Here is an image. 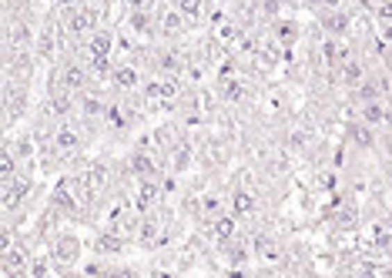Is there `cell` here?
Instances as JSON below:
<instances>
[{"mask_svg":"<svg viewBox=\"0 0 392 278\" xmlns=\"http://www.w3.org/2000/svg\"><path fill=\"white\" fill-rule=\"evenodd\" d=\"M81 255H84V241L77 238L74 231L54 235V241H51V259H54L57 272H71L77 261H81Z\"/></svg>","mask_w":392,"mask_h":278,"instance_id":"6da1fadb","label":"cell"},{"mask_svg":"<svg viewBox=\"0 0 392 278\" xmlns=\"http://www.w3.org/2000/svg\"><path fill=\"white\" fill-rule=\"evenodd\" d=\"M77 185H81V181H74L71 174H64V178H60V181L54 185V191H51V208H57L64 218H77V215H81Z\"/></svg>","mask_w":392,"mask_h":278,"instance_id":"7a4b0ae2","label":"cell"},{"mask_svg":"<svg viewBox=\"0 0 392 278\" xmlns=\"http://www.w3.org/2000/svg\"><path fill=\"white\" fill-rule=\"evenodd\" d=\"M64 31L71 34V38H88L91 31H97V7L88 3V7H67L64 10Z\"/></svg>","mask_w":392,"mask_h":278,"instance_id":"3957f363","label":"cell"},{"mask_svg":"<svg viewBox=\"0 0 392 278\" xmlns=\"http://www.w3.org/2000/svg\"><path fill=\"white\" fill-rule=\"evenodd\" d=\"M128 167H131V174H134L138 181H161V167H158V161L151 158L148 151H134Z\"/></svg>","mask_w":392,"mask_h":278,"instance_id":"277c9868","label":"cell"},{"mask_svg":"<svg viewBox=\"0 0 392 278\" xmlns=\"http://www.w3.org/2000/svg\"><path fill=\"white\" fill-rule=\"evenodd\" d=\"M318 24H322V31H325L329 38H345L352 17H349L345 7H336V10H322V14H318Z\"/></svg>","mask_w":392,"mask_h":278,"instance_id":"5b68a950","label":"cell"},{"mask_svg":"<svg viewBox=\"0 0 392 278\" xmlns=\"http://www.w3.org/2000/svg\"><path fill=\"white\" fill-rule=\"evenodd\" d=\"M145 94H148V97H158V101H174V97L181 94V84H178L174 74L151 77L148 84H145Z\"/></svg>","mask_w":392,"mask_h":278,"instance_id":"8992f818","label":"cell"},{"mask_svg":"<svg viewBox=\"0 0 392 278\" xmlns=\"http://www.w3.org/2000/svg\"><path fill=\"white\" fill-rule=\"evenodd\" d=\"M161 202V181H138V195H134V208L138 215L154 211V204Z\"/></svg>","mask_w":392,"mask_h":278,"instance_id":"52a82bcc","label":"cell"},{"mask_svg":"<svg viewBox=\"0 0 392 278\" xmlns=\"http://www.w3.org/2000/svg\"><path fill=\"white\" fill-rule=\"evenodd\" d=\"M272 38H275V44H279V47H285V51H288V47H295V40L302 38V27L292 17H279L275 24H272Z\"/></svg>","mask_w":392,"mask_h":278,"instance_id":"ba28073f","label":"cell"},{"mask_svg":"<svg viewBox=\"0 0 392 278\" xmlns=\"http://www.w3.org/2000/svg\"><path fill=\"white\" fill-rule=\"evenodd\" d=\"M338 81L345 84V88H359L362 81H369V71H366V64L359 60V57H349V60H342L338 64Z\"/></svg>","mask_w":392,"mask_h":278,"instance_id":"9c48e42d","label":"cell"},{"mask_svg":"<svg viewBox=\"0 0 392 278\" xmlns=\"http://www.w3.org/2000/svg\"><path fill=\"white\" fill-rule=\"evenodd\" d=\"M54 145H57V151H60L64 158H71V154H77V151L84 148V138H81L71 124H60V128L54 131Z\"/></svg>","mask_w":392,"mask_h":278,"instance_id":"30bf717a","label":"cell"},{"mask_svg":"<svg viewBox=\"0 0 392 278\" xmlns=\"http://www.w3.org/2000/svg\"><path fill=\"white\" fill-rule=\"evenodd\" d=\"M345 138L352 141L355 148H375V128L373 124H366L362 117L345 124Z\"/></svg>","mask_w":392,"mask_h":278,"instance_id":"8fae6325","label":"cell"},{"mask_svg":"<svg viewBox=\"0 0 392 278\" xmlns=\"http://www.w3.org/2000/svg\"><path fill=\"white\" fill-rule=\"evenodd\" d=\"M74 108H77V91L64 88V84H57L54 91H51V111H54L57 117H67Z\"/></svg>","mask_w":392,"mask_h":278,"instance_id":"7c38bea8","label":"cell"},{"mask_svg":"<svg viewBox=\"0 0 392 278\" xmlns=\"http://www.w3.org/2000/svg\"><path fill=\"white\" fill-rule=\"evenodd\" d=\"M114 44H117V38H114V31H108V27H97V31H91L88 34V54H114Z\"/></svg>","mask_w":392,"mask_h":278,"instance_id":"4fadbf2b","label":"cell"},{"mask_svg":"<svg viewBox=\"0 0 392 278\" xmlns=\"http://www.w3.org/2000/svg\"><path fill=\"white\" fill-rule=\"evenodd\" d=\"M228 204H231V215H238V218H248V215L259 211V198H255L252 191H245V188H235Z\"/></svg>","mask_w":392,"mask_h":278,"instance_id":"5bb4252c","label":"cell"},{"mask_svg":"<svg viewBox=\"0 0 392 278\" xmlns=\"http://www.w3.org/2000/svg\"><path fill=\"white\" fill-rule=\"evenodd\" d=\"M111 81H114V88H121V91H138L141 88V71L134 64H117Z\"/></svg>","mask_w":392,"mask_h":278,"instance_id":"9a60e30c","label":"cell"},{"mask_svg":"<svg viewBox=\"0 0 392 278\" xmlns=\"http://www.w3.org/2000/svg\"><path fill=\"white\" fill-rule=\"evenodd\" d=\"M238 235V215H218L215 222H211V238L224 245V241H231Z\"/></svg>","mask_w":392,"mask_h":278,"instance_id":"2e32d148","label":"cell"},{"mask_svg":"<svg viewBox=\"0 0 392 278\" xmlns=\"http://www.w3.org/2000/svg\"><path fill=\"white\" fill-rule=\"evenodd\" d=\"M60 84L81 94L84 88H88V67H84V64H64V71H60Z\"/></svg>","mask_w":392,"mask_h":278,"instance_id":"e0dca14e","label":"cell"},{"mask_svg":"<svg viewBox=\"0 0 392 278\" xmlns=\"http://www.w3.org/2000/svg\"><path fill=\"white\" fill-rule=\"evenodd\" d=\"M322 60H325V64H332V67H338L342 60H349L345 44H342L338 38H325V40H322Z\"/></svg>","mask_w":392,"mask_h":278,"instance_id":"ac0fdd59","label":"cell"},{"mask_svg":"<svg viewBox=\"0 0 392 278\" xmlns=\"http://www.w3.org/2000/svg\"><path fill=\"white\" fill-rule=\"evenodd\" d=\"M222 248H224V259L231 261V265H238V268H245V265H248V259L255 255V252H252L248 245H242V241H238V245H235V241H224Z\"/></svg>","mask_w":392,"mask_h":278,"instance_id":"d6986e66","label":"cell"},{"mask_svg":"<svg viewBox=\"0 0 392 278\" xmlns=\"http://www.w3.org/2000/svg\"><path fill=\"white\" fill-rule=\"evenodd\" d=\"M369 245H373L375 252H389L392 248V231H389V224L386 222H379L369 228Z\"/></svg>","mask_w":392,"mask_h":278,"instance_id":"ffe728a7","label":"cell"},{"mask_svg":"<svg viewBox=\"0 0 392 278\" xmlns=\"http://www.w3.org/2000/svg\"><path fill=\"white\" fill-rule=\"evenodd\" d=\"M252 252H255L259 259H279V241L272 238V235H259L255 245H252Z\"/></svg>","mask_w":392,"mask_h":278,"instance_id":"44dd1931","label":"cell"},{"mask_svg":"<svg viewBox=\"0 0 392 278\" xmlns=\"http://www.w3.org/2000/svg\"><path fill=\"white\" fill-rule=\"evenodd\" d=\"M31 44H34L31 24H17V27L10 31V47H31Z\"/></svg>","mask_w":392,"mask_h":278,"instance_id":"7402d4cb","label":"cell"},{"mask_svg":"<svg viewBox=\"0 0 392 278\" xmlns=\"http://www.w3.org/2000/svg\"><path fill=\"white\" fill-rule=\"evenodd\" d=\"M174 7H178L188 20H198L205 14V0H174Z\"/></svg>","mask_w":392,"mask_h":278,"instance_id":"603a6c76","label":"cell"},{"mask_svg":"<svg viewBox=\"0 0 392 278\" xmlns=\"http://www.w3.org/2000/svg\"><path fill=\"white\" fill-rule=\"evenodd\" d=\"M158 67H161V71H165V74H181V57L178 54H171V51H161V54H158Z\"/></svg>","mask_w":392,"mask_h":278,"instance_id":"cb8c5ba5","label":"cell"},{"mask_svg":"<svg viewBox=\"0 0 392 278\" xmlns=\"http://www.w3.org/2000/svg\"><path fill=\"white\" fill-rule=\"evenodd\" d=\"M38 57L40 60H51L54 57V38H51V31H44L38 38Z\"/></svg>","mask_w":392,"mask_h":278,"instance_id":"d4e9b609","label":"cell"},{"mask_svg":"<svg viewBox=\"0 0 392 278\" xmlns=\"http://www.w3.org/2000/svg\"><path fill=\"white\" fill-rule=\"evenodd\" d=\"M202 211H205V215H211V218H218V215H222V198L205 195V198H202Z\"/></svg>","mask_w":392,"mask_h":278,"instance_id":"484cf974","label":"cell"},{"mask_svg":"<svg viewBox=\"0 0 392 278\" xmlns=\"http://www.w3.org/2000/svg\"><path fill=\"white\" fill-rule=\"evenodd\" d=\"M188 161H191V151H188L185 145H178V148H174V174H181L188 167Z\"/></svg>","mask_w":392,"mask_h":278,"instance_id":"4316f807","label":"cell"},{"mask_svg":"<svg viewBox=\"0 0 392 278\" xmlns=\"http://www.w3.org/2000/svg\"><path fill=\"white\" fill-rule=\"evenodd\" d=\"M224 97H228V101H238V97H245L242 81H231V84H224Z\"/></svg>","mask_w":392,"mask_h":278,"instance_id":"83f0119b","label":"cell"},{"mask_svg":"<svg viewBox=\"0 0 392 278\" xmlns=\"http://www.w3.org/2000/svg\"><path fill=\"white\" fill-rule=\"evenodd\" d=\"M379 20H382V24H392V0H382V3H379Z\"/></svg>","mask_w":392,"mask_h":278,"instance_id":"f1b7e54d","label":"cell"},{"mask_svg":"<svg viewBox=\"0 0 392 278\" xmlns=\"http://www.w3.org/2000/svg\"><path fill=\"white\" fill-rule=\"evenodd\" d=\"M128 10H154V0H124Z\"/></svg>","mask_w":392,"mask_h":278,"instance_id":"f546056e","label":"cell"},{"mask_svg":"<svg viewBox=\"0 0 392 278\" xmlns=\"http://www.w3.org/2000/svg\"><path fill=\"white\" fill-rule=\"evenodd\" d=\"M382 57H386V67L392 71V44H382Z\"/></svg>","mask_w":392,"mask_h":278,"instance_id":"4dcf8cb0","label":"cell"},{"mask_svg":"<svg viewBox=\"0 0 392 278\" xmlns=\"http://www.w3.org/2000/svg\"><path fill=\"white\" fill-rule=\"evenodd\" d=\"M382 44H392V24H382Z\"/></svg>","mask_w":392,"mask_h":278,"instance_id":"1f68e13d","label":"cell"},{"mask_svg":"<svg viewBox=\"0 0 392 278\" xmlns=\"http://www.w3.org/2000/svg\"><path fill=\"white\" fill-rule=\"evenodd\" d=\"M81 0H54V7H60V10H67V7H77Z\"/></svg>","mask_w":392,"mask_h":278,"instance_id":"d6a6232c","label":"cell"},{"mask_svg":"<svg viewBox=\"0 0 392 278\" xmlns=\"http://www.w3.org/2000/svg\"><path fill=\"white\" fill-rule=\"evenodd\" d=\"M386 224H389V231H392V211H389V218H386Z\"/></svg>","mask_w":392,"mask_h":278,"instance_id":"836d02e7","label":"cell"},{"mask_svg":"<svg viewBox=\"0 0 392 278\" xmlns=\"http://www.w3.org/2000/svg\"><path fill=\"white\" fill-rule=\"evenodd\" d=\"M389 191H392V167H389Z\"/></svg>","mask_w":392,"mask_h":278,"instance_id":"e575fe53","label":"cell"}]
</instances>
